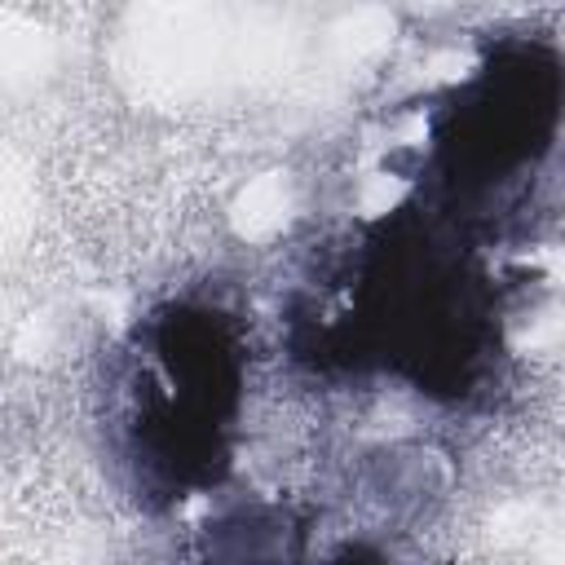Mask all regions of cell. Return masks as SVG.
Returning <instances> with one entry per match:
<instances>
[{
    "label": "cell",
    "instance_id": "cell-1",
    "mask_svg": "<svg viewBox=\"0 0 565 565\" xmlns=\"http://www.w3.org/2000/svg\"><path fill=\"white\" fill-rule=\"evenodd\" d=\"M340 305L318 313V362L384 366L433 397H468L494 366V287L463 230L428 207L366 225L335 278Z\"/></svg>",
    "mask_w": 565,
    "mask_h": 565
},
{
    "label": "cell",
    "instance_id": "cell-2",
    "mask_svg": "<svg viewBox=\"0 0 565 565\" xmlns=\"http://www.w3.org/2000/svg\"><path fill=\"white\" fill-rule=\"evenodd\" d=\"M243 402V349L221 309L172 300L124 340L106 388V428L132 490L168 508L230 472Z\"/></svg>",
    "mask_w": 565,
    "mask_h": 565
},
{
    "label": "cell",
    "instance_id": "cell-3",
    "mask_svg": "<svg viewBox=\"0 0 565 565\" xmlns=\"http://www.w3.org/2000/svg\"><path fill=\"white\" fill-rule=\"evenodd\" d=\"M561 124V62L543 40H499L433 124V199L441 221L490 207L539 172Z\"/></svg>",
    "mask_w": 565,
    "mask_h": 565
},
{
    "label": "cell",
    "instance_id": "cell-4",
    "mask_svg": "<svg viewBox=\"0 0 565 565\" xmlns=\"http://www.w3.org/2000/svg\"><path fill=\"white\" fill-rule=\"evenodd\" d=\"M305 530L282 508H238L207 525L199 565H300Z\"/></svg>",
    "mask_w": 565,
    "mask_h": 565
},
{
    "label": "cell",
    "instance_id": "cell-5",
    "mask_svg": "<svg viewBox=\"0 0 565 565\" xmlns=\"http://www.w3.org/2000/svg\"><path fill=\"white\" fill-rule=\"evenodd\" d=\"M327 565H388L371 543H344Z\"/></svg>",
    "mask_w": 565,
    "mask_h": 565
}]
</instances>
